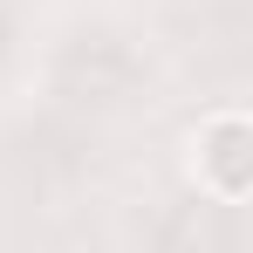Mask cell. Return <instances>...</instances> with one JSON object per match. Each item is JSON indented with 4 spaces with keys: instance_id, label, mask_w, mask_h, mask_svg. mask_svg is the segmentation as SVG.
I'll use <instances>...</instances> for the list:
<instances>
[{
    "instance_id": "6da1fadb",
    "label": "cell",
    "mask_w": 253,
    "mask_h": 253,
    "mask_svg": "<svg viewBox=\"0 0 253 253\" xmlns=\"http://www.w3.org/2000/svg\"><path fill=\"white\" fill-rule=\"evenodd\" d=\"M199 185H212L226 206H240L253 192V124L240 110H219L199 130Z\"/></svg>"
}]
</instances>
